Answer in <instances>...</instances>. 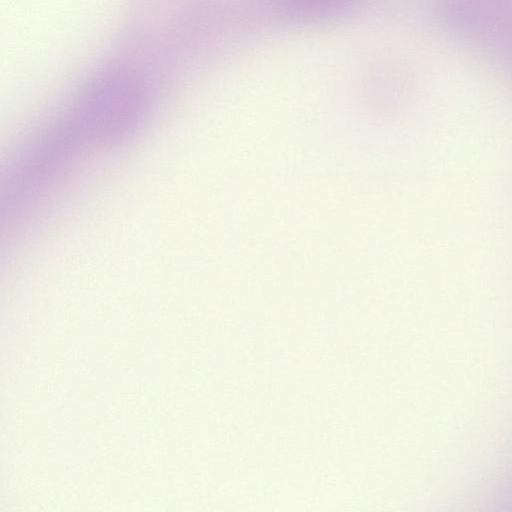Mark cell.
Wrapping results in <instances>:
<instances>
[{
    "label": "cell",
    "instance_id": "6da1fadb",
    "mask_svg": "<svg viewBox=\"0 0 512 512\" xmlns=\"http://www.w3.org/2000/svg\"><path fill=\"white\" fill-rule=\"evenodd\" d=\"M353 0H277V8L296 20H315L336 16L347 10Z\"/></svg>",
    "mask_w": 512,
    "mask_h": 512
}]
</instances>
